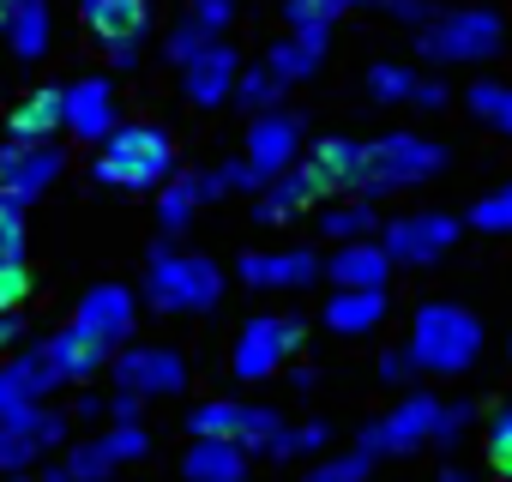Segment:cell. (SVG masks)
<instances>
[{"mask_svg": "<svg viewBox=\"0 0 512 482\" xmlns=\"http://www.w3.org/2000/svg\"><path fill=\"white\" fill-rule=\"evenodd\" d=\"M482 446H488V470H494L500 482H512V404H500V410L488 416Z\"/></svg>", "mask_w": 512, "mask_h": 482, "instance_id": "32", "label": "cell"}, {"mask_svg": "<svg viewBox=\"0 0 512 482\" xmlns=\"http://www.w3.org/2000/svg\"><path fill=\"white\" fill-rule=\"evenodd\" d=\"M79 416H85V422H97V416H109V398H97V392H85V398H79Z\"/></svg>", "mask_w": 512, "mask_h": 482, "instance_id": "49", "label": "cell"}, {"mask_svg": "<svg viewBox=\"0 0 512 482\" xmlns=\"http://www.w3.org/2000/svg\"><path fill=\"white\" fill-rule=\"evenodd\" d=\"M338 7H374V0H338Z\"/></svg>", "mask_w": 512, "mask_h": 482, "instance_id": "54", "label": "cell"}, {"mask_svg": "<svg viewBox=\"0 0 512 482\" xmlns=\"http://www.w3.org/2000/svg\"><path fill=\"white\" fill-rule=\"evenodd\" d=\"M506 43V19L494 7H446L416 31V55H428L434 67H470V61H494Z\"/></svg>", "mask_w": 512, "mask_h": 482, "instance_id": "4", "label": "cell"}, {"mask_svg": "<svg viewBox=\"0 0 512 482\" xmlns=\"http://www.w3.org/2000/svg\"><path fill=\"white\" fill-rule=\"evenodd\" d=\"M43 446L31 440V428L25 422H0V476H19V470H31V458H37Z\"/></svg>", "mask_w": 512, "mask_h": 482, "instance_id": "33", "label": "cell"}, {"mask_svg": "<svg viewBox=\"0 0 512 482\" xmlns=\"http://www.w3.org/2000/svg\"><path fill=\"white\" fill-rule=\"evenodd\" d=\"M368 97H380V103H410L416 97V73L410 67H368Z\"/></svg>", "mask_w": 512, "mask_h": 482, "instance_id": "36", "label": "cell"}, {"mask_svg": "<svg viewBox=\"0 0 512 482\" xmlns=\"http://www.w3.org/2000/svg\"><path fill=\"white\" fill-rule=\"evenodd\" d=\"M115 386L121 392H139V398H169V392L187 386V362L169 344H127L115 356Z\"/></svg>", "mask_w": 512, "mask_h": 482, "instance_id": "12", "label": "cell"}, {"mask_svg": "<svg viewBox=\"0 0 512 482\" xmlns=\"http://www.w3.org/2000/svg\"><path fill=\"white\" fill-rule=\"evenodd\" d=\"M494 127H500V133L512 139V85H506V103H500V115H494Z\"/></svg>", "mask_w": 512, "mask_h": 482, "instance_id": "50", "label": "cell"}, {"mask_svg": "<svg viewBox=\"0 0 512 482\" xmlns=\"http://www.w3.org/2000/svg\"><path fill=\"white\" fill-rule=\"evenodd\" d=\"M338 0H284V25L290 31H332L338 25Z\"/></svg>", "mask_w": 512, "mask_h": 482, "instance_id": "35", "label": "cell"}, {"mask_svg": "<svg viewBox=\"0 0 512 482\" xmlns=\"http://www.w3.org/2000/svg\"><path fill=\"white\" fill-rule=\"evenodd\" d=\"M169 175H175V139L163 127H145V121L115 127L97 145V163H91V181L109 187V193H151Z\"/></svg>", "mask_w": 512, "mask_h": 482, "instance_id": "1", "label": "cell"}, {"mask_svg": "<svg viewBox=\"0 0 512 482\" xmlns=\"http://www.w3.org/2000/svg\"><path fill=\"white\" fill-rule=\"evenodd\" d=\"M223 296V272L217 260L205 254H181L175 241L151 248V266H145V302L157 314H211Z\"/></svg>", "mask_w": 512, "mask_h": 482, "instance_id": "3", "label": "cell"}, {"mask_svg": "<svg viewBox=\"0 0 512 482\" xmlns=\"http://www.w3.org/2000/svg\"><path fill=\"white\" fill-rule=\"evenodd\" d=\"M410 103H416V109H440V103H446V85H440V79H416V97H410Z\"/></svg>", "mask_w": 512, "mask_h": 482, "instance_id": "46", "label": "cell"}, {"mask_svg": "<svg viewBox=\"0 0 512 482\" xmlns=\"http://www.w3.org/2000/svg\"><path fill=\"white\" fill-rule=\"evenodd\" d=\"M253 422V404H235V398H211L187 416V434H217V440H241Z\"/></svg>", "mask_w": 512, "mask_h": 482, "instance_id": "29", "label": "cell"}, {"mask_svg": "<svg viewBox=\"0 0 512 482\" xmlns=\"http://www.w3.org/2000/svg\"><path fill=\"white\" fill-rule=\"evenodd\" d=\"M386 320V290H338L326 302V326L344 332V338H362Z\"/></svg>", "mask_w": 512, "mask_h": 482, "instance_id": "27", "label": "cell"}, {"mask_svg": "<svg viewBox=\"0 0 512 482\" xmlns=\"http://www.w3.org/2000/svg\"><path fill=\"white\" fill-rule=\"evenodd\" d=\"M181 470H187V482H241L247 476V446L241 440H217V434H193Z\"/></svg>", "mask_w": 512, "mask_h": 482, "instance_id": "20", "label": "cell"}, {"mask_svg": "<svg viewBox=\"0 0 512 482\" xmlns=\"http://www.w3.org/2000/svg\"><path fill=\"white\" fill-rule=\"evenodd\" d=\"M103 55H109V67H133V61L145 55V31H133V37H103Z\"/></svg>", "mask_w": 512, "mask_h": 482, "instance_id": "42", "label": "cell"}, {"mask_svg": "<svg viewBox=\"0 0 512 482\" xmlns=\"http://www.w3.org/2000/svg\"><path fill=\"white\" fill-rule=\"evenodd\" d=\"M43 344H49V362L61 368V380H91V374L115 356L109 344H97V338H91V332H79L73 320H67L55 338H43Z\"/></svg>", "mask_w": 512, "mask_h": 482, "instance_id": "23", "label": "cell"}, {"mask_svg": "<svg viewBox=\"0 0 512 482\" xmlns=\"http://www.w3.org/2000/svg\"><path fill=\"white\" fill-rule=\"evenodd\" d=\"M13 43L19 61H43L49 55V37H55V19H49V0H13L7 7V31H0Z\"/></svg>", "mask_w": 512, "mask_h": 482, "instance_id": "22", "label": "cell"}, {"mask_svg": "<svg viewBox=\"0 0 512 482\" xmlns=\"http://www.w3.org/2000/svg\"><path fill=\"white\" fill-rule=\"evenodd\" d=\"M7 7H13V0H0V31H7Z\"/></svg>", "mask_w": 512, "mask_h": 482, "instance_id": "53", "label": "cell"}, {"mask_svg": "<svg viewBox=\"0 0 512 482\" xmlns=\"http://www.w3.org/2000/svg\"><path fill=\"white\" fill-rule=\"evenodd\" d=\"M404 350H410V368L422 374H464L482 356V320L458 302H422Z\"/></svg>", "mask_w": 512, "mask_h": 482, "instance_id": "2", "label": "cell"}, {"mask_svg": "<svg viewBox=\"0 0 512 482\" xmlns=\"http://www.w3.org/2000/svg\"><path fill=\"white\" fill-rule=\"evenodd\" d=\"M314 199H326V187L302 169V157L284 169V175H272L266 187H260V205H253V217L260 223H284V217H296V211H308Z\"/></svg>", "mask_w": 512, "mask_h": 482, "instance_id": "18", "label": "cell"}, {"mask_svg": "<svg viewBox=\"0 0 512 482\" xmlns=\"http://www.w3.org/2000/svg\"><path fill=\"white\" fill-rule=\"evenodd\" d=\"M470 404H440V428H434V440H458L464 428H470Z\"/></svg>", "mask_w": 512, "mask_h": 482, "instance_id": "44", "label": "cell"}, {"mask_svg": "<svg viewBox=\"0 0 512 482\" xmlns=\"http://www.w3.org/2000/svg\"><path fill=\"white\" fill-rule=\"evenodd\" d=\"M133 320H139V302H133V290H121V284H97V290H85V302H79V314H73V326L91 332V338L109 344V350L133 338Z\"/></svg>", "mask_w": 512, "mask_h": 482, "instance_id": "14", "label": "cell"}, {"mask_svg": "<svg viewBox=\"0 0 512 482\" xmlns=\"http://www.w3.org/2000/svg\"><path fill=\"white\" fill-rule=\"evenodd\" d=\"M452 241H458V217H446V211H404V217L386 223L380 248H386L392 266H434V260H446Z\"/></svg>", "mask_w": 512, "mask_h": 482, "instance_id": "8", "label": "cell"}, {"mask_svg": "<svg viewBox=\"0 0 512 482\" xmlns=\"http://www.w3.org/2000/svg\"><path fill=\"white\" fill-rule=\"evenodd\" d=\"M356 163H362V145H356V139H320V145L302 151V169L326 187V199L356 181Z\"/></svg>", "mask_w": 512, "mask_h": 482, "instance_id": "25", "label": "cell"}, {"mask_svg": "<svg viewBox=\"0 0 512 482\" xmlns=\"http://www.w3.org/2000/svg\"><path fill=\"white\" fill-rule=\"evenodd\" d=\"M115 127H121V121H115V85H109V79H79V85H67V133H73L79 145H103Z\"/></svg>", "mask_w": 512, "mask_h": 482, "instance_id": "17", "label": "cell"}, {"mask_svg": "<svg viewBox=\"0 0 512 482\" xmlns=\"http://www.w3.org/2000/svg\"><path fill=\"white\" fill-rule=\"evenodd\" d=\"M55 386H67V380H61V368L49 362V344H31V350L7 356V362H0V422L37 410Z\"/></svg>", "mask_w": 512, "mask_h": 482, "instance_id": "11", "label": "cell"}, {"mask_svg": "<svg viewBox=\"0 0 512 482\" xmlns=\"http://www.w3.org/2000/svg\"><path fill=\"white\" fill-rule=\"evenodd\" d=\"M464 103H470V115H476V121H494V115H500V103H506V85L476 79V85L464 91Z\"/></svg>", "mask_w": 512, "mask_h": 482, "instance_id": "41", "label": "cell"}, {"mask_svg": "<svg viewBox=\"0 0 512 482\" xmlns=\"http://www.w3.org/2000/svg\"><path fill=\"white\" fill-rule=\"evenodd\" d=\"M368 464H374V458L356 446V452H344V458H326L320 470H308V482H362V476H368Z\"/></svg>", "mask_w": 512, "mask_h": 482, "instance_id": "39", "label": "cell"}, {"mask_svg": "<svg viewBox=\"0 0 512 482\" xmlns=\"http://www.w3.org/2000/svg\"><path fill=\"white\" fill-rule=\"evenodd\" d=\"M332 284L338 290H386V278H392V260H386V248L368 235V241H344V248L332 254Z\"/></svg>", "mask_w": 512, "mask_h": 482, "instance_id": "19", "label": "cell"}, {"mask_svg": "<svg viewBox=\"0 0 512 482\" xmlns=\"http://www.w3.org/2000/svg\"><path fill=\"white\" fill-rule=\"evenodd\" d=\"M434 428H440V398L434 392H404L380 422L362 428V452L368 458H380V452H416L422 440H434Z\"/></svg>", "mask_w": 512, "mask_h": 482, "instance_id": "9", "label": "cell"}, {"mask_svg": "<svg viewBox=\"0 0 512 482\" xmlns=\"http://www.w3.org/2000/svg\"><path fill=\"white\" fill-rule=\"evenodd\" d=\"M61 169H67V151L55 139H19V133L0 139V199L7 205H31Z\"/></svg>", "mask_w": 512, "mask_h": 482, "instance_id": "7", "label": "cell"}, {"mask_svg": "<svg viewBox=\"0 0 512 482\" xmlns=\"http://www.w3.org/2000/svg\"><path fill=\"white\" fill-rule=\"evenodd\" d=\"M19 338H25V320H19V308H13V314H0V362L13 356V344H19Z\"/></svg>", "mask_w": 512, "mask_h": 482, "instance_id": "45", "label": "cell"}, {"mask_svg": "<svg viewBox=\"0 0 512 482\" xmlns=\"http://www.w3.org/2000/svg\"><path fill=\"white\" fill-rule=\"evenodd\" d=\"M235 73H241V61H235V49L217 37L211 49H199V55L181 67V91H187V103H193V109H217V103H229Z\"/></svg>", "mask_w": 512, "mask_h": 482, "instance_id": "16", "label": "cell"}, {"mask_svg": "<svg viewBox=\"0 0 512 482\" xmlns=\"http://www.w3.org/2000/svg\"><path fill=\"white\" fill-rule=\"evenodd\" d=\"M211 43H217V31H205V25H193V19H181V25H175V31L163 37V55H169L175 67H187V61H193L199 49H211Z\"/></svg>", "mask_w": 512, "mask_h": 482, "instance_id": "37", "label": "cell"}, {"mask_svg": "<svg viewBox=\"0 0 512 482\" xmlns=\"http://www.w3.org/2000/svg\"><path fill=\"white\" fill-rule=\"evenodd\" d=\"M37 482H73V476H67V470H49V476H37Z\"/></svg>", "mask_w": 512, "mask_h": 482, "instance_id": "52", "label": "cell"}, {"mask_svg": "<svg viewBox=\"0 0 512 482\" xmlns=\"http://www.w3.org/2000/svg\"><path fill=\"white\" fill-rule=\"evenodd\" d=\"M506 362H512V338H506Z\"/></svg>", "mask_w": 512, "mask_h": 482, "instance_id": "55", "label": "cell"}, {"mask_svg": "<svg viewBox=\"0 0 512 482\" xmlns=\"http://www.w3.org/2000/svg\"><path fill=\"white\" fill-rule=\"evenodd\" d=\"M187 19L223 37V31H229V19H235V0H187Z\"/></svg>", "mask_w": 512, "mask_h": 482, "instance_id": "40", "label": "cell"}, {"mask_svg": "<svg viewBox=\"0 0 512 482\" xmlns=\"http://www.w3.org/2000/svg\"><path fill=\"white\" fill-rule=\"evenodd\" d=\"M241 109H253V115H260V109H278L284 103V79L272 73V67H247V73H235V91H229Z\"/></svg>", "mask_w": 512, "mask_h": 482, "instance_id": "30", "label": "cell"}, {"mask_svg": "<svg viewBox=\"0 0 512 482\" xmlns=\"http://www.w3.org/2000/svg\"><path fill=\"white\" fill-rule=\"evenodd\" d=\"M302 338H308V326L296 314H260V320H247L241 338H235V350H229L235 380H272L302 350Z\"/></svg>", "mask_w": 512, "mask_h": 482, "instance_id": "6", "label": "cell"}, {"mask_svg": "<svg viewBox=\"0 0 512 482\" xmlns=\"http://www.w3.org/2000/svg\"><path fill=\"white\" fill-rule=\"evenodd\" d=\"M440 482H476V476H464V470H446V476H440Z\"/></svg>", "mask_w": 512, "mask_h": 482, "instance_id": "51", "label": "cell"}, {"mask_svg": "<svg viewBox=\"0 0 512 482\" xmlns=\"http://www.w3.org/2000/svg\"><path fill=\"white\" fill-rule=\"evenodd\" d=\"M145 452H151V434H145L139 422H115L109 434L73 446L67 476H73V482H103V476H115L121 464H133V458H145Z\"/></svg>", "mask_w": 512, "mask_h": 482, "instance_id": "13", "label": "cell"}, {"mask_svg": "<svg viewBox=\"0 0 512 482\" xmlns=\"http://www.w3.org/2000/svg\"><path fill=\"white\" fill-rule=\"evenodd\" d=\"M470 223H476L482 235H512V181H500L488 199H476V205H470Z\"/></svg>", "mask_w": 512, "mask_h": 482, "instance_id": "34", "label": "cell"}, {"mask_svg": "<svg viewBox=\"0 0 512 482\" xmlns=\"http://www.w3.org/2000/svg\"><path fill=\"white\" fill-rule=\"evenodd\" d=\"M61 127H67V91H55V85L31 91L7 121V133H19V139H55Z\"/></svg>", "mask_w": 512, "mask_h": 482, "instance_id": "26", "label": "cell"}, {"mask_svg": "<svg viewBox=\"0 0 512 482\" xmlns=\"http://www.w3.org/2000/svg\"><path fill=\"white\" fill-rule=\"evenodd\" d=\"M320 272L326 266L308 248H260V254H241V284H253V290H302Z\"/></svg>", "mask_w": 512, "mask_h": 482, "instance_id": "15", "label": "cell"}, {"mask_svg": "<svg viewBox=\"0 0 512 482\" xmlns=\"http://www.w3.org/2000/svg\"><path fill=\"white\" fill-rule=\"evenodd\" d=\"M326 446V422H308V428H296V452H320Z\"/></svg>", "mask_w": 512, "mask_h": 482, "instance_id": "48", "label": "cell"}, {"mask_svg": "<svg viewBox=\"0 0 512 482\" xmlns=\"http://www.w3.org/2000/svg\"><path fill=\"white\" fill-rule=\"evenodd\" d=\"M410 374V350H392V356H380V380H404Z\"/></svg>", "mask_w": 512, "mask_h": 482, "instance_id": "47", "label": "cell"}, {"mask_svg": "<svg viewBox=\"0 0 512 482\" xmlns=\"http://www.w3.org/2000/svg\"><path fill=\"white\" fill-rule=\"evenodd\" d=\"M374 7H386V13H392L398 25H416V31H422V25L434 19V7H428V0H374Z\"/></svg>", "mask_w": 512, "mask_h": 482, "instance_id": "43", "label": "cell"}, {"mask_svg": "<svg viewBox=\"0 0 512 482\" xmlns=\"http://www.w3.org/2000/svg\"><path fill=\"white\" fill-rule=\"evenodd\" d=\"M374 223H380V217H374V205H368V199H344V205H332V211L320 217V229H326L332 241H368V235H374Z\"/></svg>", "mask_w": 512, "mask_h": 482, "instance_id": "31", "label": "cell"}, {"mask_svg": "<svg viewBox=\"0 0 512 482\" xmlns=\"http://www.w3.org/2000/svg\"><path fill=\"white\" fill-rule=\"evenodd\" d=\"M446 169V145L422 139V133H386L374 145H362V163H356V193H398V187H416L428 175Z\"/></svg>", "mask_w": 512, "mask_h": 482, "instance_id": "5", "label": "cell"}, {"mask_svg": "<svg viewBox=\"0 0 512 482\" xmlns=\"http://www.w3.org/2000/svg\"><path fill=\"white\" fill-rule=\"evenodd\" d=\"M241 151H247L241 163L260 175V187H266L272 175H284L302 157V115L296 109H260V115H253V127H247V145Z\"/></svg>", "mask_w": 512, "mask_h": 482, "instance_id": "10", "label": "cell"}, {"mask_svg": "<svg viewBox=\"0 0 512 482\" xmlns=\"http://www.w3.org/2000/svg\"><path fill=\"white\" fill-rule=\"evenodd\" d=\"M320 61H326V31H290V37H284V43H272V55H266V67H272L284 85L314 79V73H320Z\"/></svg>", "mask_w": 512, "mask_h": 482, "instance_id": "24", "label": "cell"}, {"mask_svg": "<svg viewBox=\"0 0 512 482\" xmlns=\"http://www.w3.org/2000/svg\"><path fill=\"white\" fill-rule=\"evenodd\" d=\"M85 25L103 37H133V31H151V0H79Z\"/></svg>", "mask_w": 512, "mask_h": 482, "instance_id": "28", "label": "cell"}, {"mask_svg": "<svg viewBox=\"0 0 512 482\" xmlns=\"http://www.w3.org/2000/svg\"><path fill=\"white\" fill-rule=\"evenodd\" d=\"M217 193H229V187H223V175H169V181H163V199H157V223L175 235V229H187V223H193V211H199V205H211Z\"/></svg>", "mask_w": 512, "mask_h": 482, "instance_id": "21", "label": "cell"}, {"mask_svg": "<svg viewBox=\"0 0 512 482\" xmlns=\"http://www.w3.org/2000/svg\"><path fill=\"white\" fill-rule=\"evenodd\" d=\"M25 260V205H7L0 199V266Z\"/></svg>", "mask_w": 512, "mask_h": 482, "instance_id": "38", "label": "cell"}]
</instances>
